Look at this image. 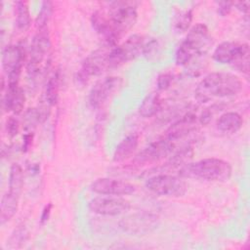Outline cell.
Segmentation results:
<instances>
[{"mask_svg":"<svg viewBox=\"0 0 250 250\" xmlns=\"http://www.w3.org/2000/svg\"><path fill=\"white\" fill-rule=\"evenodd\" d=\"M23 185V172L20 164L14 163L10 168L9 191L16 195H21Z\"/></svg>","mask_w":250,"mask_h":250,"instance_id":"d4e9b609","label":"cell"},{"mask_svg":"<svg viewBox=\"0 0 250 250\" xmlns=\"http://www.w3.org/2000/svg\"><path fill=\"white\" fill-rule=\"evenodd\" d=\"M231 173L232 168L228 161L214 157L189 161L178 171V175L182 178L210 182H226L231 177Z\"/></svg>","mask_w":250,"mask_h":250,"instance_id":"3957f363","label":"cell"},{"mask_svg":"<svg viewBox=\"0 0 250 250\" xmlns=\"http://www.w3.org/2000/svg\"><path fill=\"white\" fill-rule=\"evenodd\" d=\"M51 40L48 30H37L34 35L30 50L29 58L26 63V72L30 79H35L43 69L50 64Z\"/></svg>","mask_w":250,"mask_h":250,"instance_id":"277c9868","label":"cell"},{"mask_svg":"<svg viewBox=\"0 0 250 250\" xmlns=\"http://www.w3.org/2000/svg\"><path fill=\"white\" fill-rule=\"evenodd\" d=\"M138 145H139V136L137 134L128 135L115 147L112 160L116 163H119L128 159L137 149Z\"/></svg>","mask_w":250,"mask_h":250,"instance_id":"d6986e66","label":"cell"},{"mask_svg":"<svg viewBox=\"0 0 250 250\" xmlns=\"http://www.w3.org/2000/svg\"><path fill=\"white\" fill-rule=\"evenodd\" d=\"M217 128L225 134H234L238 132L242 125L243 119L241 115L234 111H228L223 113L217 120Z\"/></svg>","mask_w":250,"mask_h":250,"instance_id":"ffe728a7","label":"cell"},{"mask_svg":"<svg viewBox=\"0 0 250 250\" xmlns=\"http://www.w3.org/2000/svg\"><path fill=\"white\" fill-rule=\"evenodd\" d=\"M54 6L51 1L42 2L41 9L35 20V25L37 30H48V24L53 16Z\"/></svg>","mask_w":250,"mask_h":250,"instance_id":"484cf974","label":"cell"},{"mask_svg":"<svg viewBox=\"0 0 250 250\" xmlns=\"http://www.w3.org/2000/svg\"><path fill=\"white\" fill-rule=\"evenodd\" d=\"M162 107V102L157 92H151L146 95L139 107V113L143 117H151L157 114Z\"/></svg>","mask_w":250,"mask_h":250,"instance_id":"7402d4cb","label":"cell"},{"mask_svg":"<svg viewBox=\"0 0 250 250\" xmlns=\"http://www.w3.org/2000/svg\"><path fill=\"white\" fill-rule=\"evenodd\" d=\"M213 59L222 64H230L236 70L248 73L249 71V45L225 41L219 44L214 52Z\"/></svg>","mask_w":250,"mask_h":250,"instance_id":"5b68a950","label":"cell"},{"mask_svg":"<svg viewBox=\"0 0 250 250\" xmlns=\"http://www.w3.org/2000/svg\"><path fill=\"white\" fill-rule=\"evenodd\" d=\"M52 208H53V204H52V203H48V204L45 205V207L43 208L42 213H41V216H40V223H41L42 225L45 224V223L49 220L50 215H51Z\"/></svg>","mask_w":250,"mask_h":250,"instance_id":"e575fe53","label":"cell"},{"mask_svg":"<svg viewBox=\"0 0 250 250\" xmlns=\"http://www.w3.org/2000/svg\"><path fill=\"white\" fill-rule=\"evenodd\" d=\"M122 83V78L118 76H106L97 81L92 87L88 97L91 107L97 109L103 106L107 100L119 90Z\"/></svg>","mask_w":250,"mask_h":250,"instance_id":"4fadbf2b","label":"cell"},{"mask_svg":"<svg viewBox=\"0 0 250 250\" xmlns=\"http://www.w3.org/2000/svg\"><path fill=\"white\" fill-rule=\"evenodd\" d=\"M173 81V75L171 73H162L157 78V89L159 91L167 90Z\"/></svg>","mask_w":250,"mask_h":250,"instance_id":"1f68e13d","label":"cell"},{"mask_svg":"<svg viewBox=\"0 0 250 250\" xmlns=\"http://www.w3.org/2000/svg\"><path fill=\"white\" fill-rule=\"evenodd\" d=\"M61 80V71L60 69H57L47 81L45 89V101L51 106L55 105L58 103Z\"/></svg>","mask_w":250,"mask_h":250,"instance_id":"cb8c5ba5","label":"cell"},{"mask_svg":"<svg viewBox=\"0 0 250 250\" xmlns=\"http://www.w3.org/2000/svg\"><path fill=\"white\" fill-rule=\"evenodd\" d=\"M175 148V144L166 138L149 144L142 149L132 160V166H143L152 164L170 155Z\"/></svg>","mask_w":250,"mask_h":250,"instance_id":"8fae6325","label":"cell"},{"mask_svg":"<svg viewBox=\"0 0 250 250\" xmlns=\"http://www.w3.org/2000/svg\"><path fill=\"white\" fill-rule=\"evenodd\" d=\"M158 50V44H157V40H155L154 38L145 42L144 44V48H143V54L146 57V58H150L151 56H155L154 54L157 53Z\"/></svg>","mask_w":250,"mask_h":250,"instance_id":"d6a6232c","label":"cell"},{"mask_svg":"<svg viewBox=\"0 0 250 250\" xmlns=\"http://www.w3.org/2000/svg\"><path fill=\"white\" fill-rule=\"evenodd\" d=\"M28 238V230L23 225L18 226L7 240L10 248H20Z\"/></svg>","mask_w":250,"mask_h":250,"instance_id":"4316f807","label":"cell"},{"mask_svg":"<svg viewBox=\"0 0 250 250\" xmlns=\"http://www.w3.org/2000/svg\"><path fill=\"white\" fill-rule=\"evenodd\" d=\"M242 90L241 80L229 72H212L206 75L196 86L194 97L199 103L215 98L235 96Z\"/></svg>","mask_w":250,"mask_h":250,"instance_id":"6da1fadb","label":"cell"},{"mask_svg":"<svg viewBox=\"0 0 250 250\" xmlns=\"http://www.w3.org/2000/svg\"><path fill=\"white\" fill-rule=\"evenodd\" d=\"M233 7V2L219 1L217 2V13L221 17H227L230 14Z\"/></svg>","mask_w":250,"mask_h":250,"instance_id":"836d02e7","label":"cell"},{"mask_svg":"<svg viewBox=\"0 0 250 250\" xmlns=\"http://www.w3.org/2000/svg\"><path fill=\"white\" fill-rule=\"evenodd\" d=\"M214 44L208 27L204 23H196L188 32L184 41L176 51V63L188 66L194 59L205 56Z\"/></svg>","mask_w":250,"mask_h":250,"instance_id":"7a4b0ae2","label":"cell"},{"mask_svg":"<svg viewBox=\"0 0 250 250\" xmlns=\"http://www.w3.org/2000/svg\"><path fill=\"white\" fill-rule=\"evenodd\" d=\"M26 52L22 44L8 45L2 50V67L7 76V84H19L25 62Z\"/></svg>","mask_w":250,"mask_h":250,"instance_id":"30bf717a","label":"cell"},{"mask_svg":"<svg viewBox=\"0 0 250 250\" xmlns=\"http://www.w3.org/2000/svg\"><path fill=\"white\" fill-rule=\"evenodd\" d=\"M15 12H16V26L17 29L21 32L26 31L31 24L30 13L28 5L24 1H17L15 3Z\"/></svg>","mask_w":250,"mask_h":250,"instance_id":"603a6c76","label":"cell"},{"mask_svg":"<svg viewBox=\"0 0 250 250\" xmlns=\"http://www.w3.org/2000/svg\"><path fill=\"white\" fill-rule=\"evenodd\" d=\"M192 21V10H186L184 12H181L177 17L175 21V29L177 32H184L188 29L190 26V23Z\"/></svg>","mask_w":250,"mask_h":250,"instance_id":"83f0119b","label":"cell"},{"mask_svg":"<svg viewBox=\"0 0 250 250\" xmlns=\"http://www.w3.org/2000/svg\"><path fill=\"white\" fill-rule=\"evenodd\" d=\"M196 125L197 116L192 111H188L172 125H170V127L166 131L164 138L175 144L176 141L182 140L188 137L189 134L195 132Z\"/></svg>","mask_w":250,"mask_h":250,"instance_id":"2e32d148","label":"cell"},{"mask_svg":"<svg viewBox=\"0 0 250 250\" xmlns=\"http://www.w3.org/2000/svg\"><path fill=\"white\" fill-rule=\"evenodd\" d=\"M6 132L10 138H14L18 135L20 130L19 120L15 116H11L6 121Z\"/></svg>","mask_w":250,"mask_h":250,"instance_id":"4dcf8cb0","label":"cell"},{"mask_svg":"<svg viewBox=\"0 0 250 250\" xmlns=\"http://www.w3.org/2000/svg\"><path fill=\"white\" fill-rule=\"evenodd\" d=\"M91 190L103 195H128L136 191V187L128 182L110 178H99L91 184Z\"/></svg>","mask_w":250,"mask_h":250,"instance_id":"9a60e30c","label":"cell"},{"mask_svg":"<svg viewBox=\"0 0 250 250\" xmlns=\"http://www.w3.org/2000/svg\"><path fill=\"white\" fill-rule=\"evenodd\" d=\"M24 121L25 130L33 129L38 122H41L38 108H28L24 114Z\"/></svg>","mask_w":250,"mask_h":250,"instance_id":"f1b7e54d","label":"cell"},{"mask_svg":"<svg viewBox=\"0 0 250 250\" xmlns=\"http://www.w3.org/2000/svg\"><path fill=\"white\" fill-rule=\"evenodd\" d=\"M88 208L99 215L117 216L130 209V202L118 196H98L89 201Z\"/></svg>","mask_w":250,"mask_h":250,"instance_id":"5bb4252c","label":"cell"},{"mask_svg":"<svg viewBox=\"0 0 250 250\" xmlns=\"http://www.w3.org/2000/svg\"><path fill=\"white\" fill-rule=\"evenodd\" d=\"M32 139H33V135H32L30 132L24 134V136H23V138H22V140H23V143H22V151L26 152V151L30 148V146H31V145H32Z\"/></svg>","mask_w":250,"mask_h":250,"instance_id":"8d00e7d4","label":"cell"},{"mask_svg":"<svg viewBox=\"0 0 250 250\" xmlns=\"http://www.w3.org/2000/svg\"><path fill=\"white\" fill-rule=\"evenodd\" d=\"M144 44L145 39L142 35L133 34L121 45L111 48L108 55V69L117 68L136 59L141 53H143Z\"/></svg>","mask_w":250,"mask_h":250,"instance_id":"9c48e42d","label":"cell"},{"mask_svg":"<svg viewBox=\"0 0 250 250\" xmlns=\"http://www.w3.org/2000/svg\"><path fill=\"white\" fill-rule=\"evenodd\" d=\"M111 48L113 47L104 45L88 55L75 73L74 81L77 86H85L91 77L99 76L105 69H108V55Z\"/></svg>","mask_w":250,"mask_h":250,"instance_id":"52a82bcc","label":"cell"},{"mask_svg":"<svg viewBox=\"0 0 250 250\" xmlns=\"http://www.w3.org/2000/svg\"><path fill=\"white\" fill-rule=\"evenodd\" d=\"M233 6L240 11L241 13L245 14L246 16L249 13V8H250V2L249 1H240V2H233Z\"/></svg>","mask_w":250,"mask_h":250,"instance_id":"d590c367","label":"cell"},{"mask_svg":"<svg viewBox=\"0 0 250 250\" xmlns=\"http://www.w3.org/2000/svg\"><path fill=\"white\" fill-rule=\"evenodd\" d=\"M20 196L7 191L1 199L0 204V224L4 225L9 222L17 213Z\"/></svg>","mask_w":250,"mask_h":250,"instance_id":"44dd1931","label":"cell"},{"mask_svg":"<svg viewBox=\"0 0 250 250\" xmlns=\"http://www.w3.org/2000/svg\"><path fill=\"white\" fill-rule=\"evenodd\" d=\"M146 187L151 192L168 197H181L187 192V183L180 176L170 174H157L146 181Z\"/></svg>","mask_w":250,"mask_h":250,"instance_id":"ba28073f","label":"cell"},{"mask_svg":"<svg viewBox=\"0 0 250 250\" xmlns=\"http://www.w3.org/2000/svg\"><path fill=\"white\" fill-rule=\"evenodd\" d=\"M158 225V217L148 212H138L123 217L119 222L120 229L130 234L143 235L152 231Z\"/></svg>","mask_w":250,"mask_h":250,"instance_id":"7c38bea8","label":"cell"},{"mask_svg":"<svg viewBox=\"0 0 250 250\" xmlns=\"http://www.w3.org/2000/svg\"><path fill=\"white\" fill-rule=\"evenodd\" d=\"M106 15L114 33L120 39L137 21L138 13L136 3L132 1L110 2Z\"/></svg>","mask_w":250,"mask_h":250,"instance_id":"8992f818","label":"cell"},{"mask_svg":"<svg viewBox=\"0 0 250 250\" xmlns=\"http://www.w3.org/2000/svg\"><path fill=\"white\" fill-rule=\"evenodd\" d=\"M91 23L95 31L104 40V45L115 47L118 45L119 38L114 33L107 15L103 11H95L91 16Z\"/></svg>","mask_w":250,"mask_h":250,"instance_id":"e0dca14e","label":"cell"},{"mask_svg":"<svg viewBox=\"0 0 250 250\" xmlns=\"http://www.w3.org/2000/svg\"><path fill=\"white\" fill-rule=\"evenodd\" d=\"M25 95L19 84H7L6 93L3 95L2 107L6 112L20 114L24 107Z\"/></svg>","mask_w":250,"mask_h":250,"instance_id":"ac0fdd59","label":"cell"},{"mask_svg":"<svg viewBox=\"0 0 250 250\" xmlns=\"http://www.w3.org/2000/svg\"><path fill=\"white\" fill-rule=\"evenodd\" d=\"M220 108H221L220 104H214V105H211L208 108H205V110H203L202 113L200 114V116L198 117V122L201 125H207L211 121L212 116L214 115V113L217 110H219Z\"/></svg>","mask_w":250,"mask_h":250,"instance_id":"f546056e","label":"cell"}]
</instances>
